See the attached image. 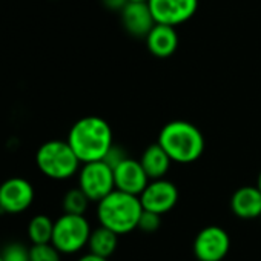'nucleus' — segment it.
I'll return each mask as SVG.
<instances>
[{"mask_svg":"<svg viewBox=\"0 0 261 261\" xmlns=\"http://www.w3.org/2000/svg\"><path fill=\"white\" fill-rule=\"evenodd\" d=\"M232 212L241 220H255L261 217V191L258 186H243L230 198Z\"/></svg>","mask_w":261,"mask_h":261,"instance_id":"nucleus-13","label":"nucleus"},{"mask_svg":"<svg viewBox=\"0 0 261 261\" xmlns=\"http://www.w3.org/2000/svg\"><path fill=\"white\" fill-rule=\"evenodd\" d=\"M146 45L151 54L159 59L171 57L178 46V34L174 27L165 23H155L146 36Z\"/></svg>","mask_w":261,"mask_h":261,"instance_id":"nucleus-14","label":"nucleus"},{"mask_svg":"<svg viewBox=\"0 0 261 261\" xmlns=\"http://www.w3.org/2000/svg\"><path fill=\"white\" fill-rule=\"evenodd\" d=\"M175 163L197 162L204 151V137L201 130L185 120H174L166 123L157 142Z\"/></svg>","mask_w":261,"mask_h":261,"instance_id":"nucleus-3","label":"nucleus"},{"mask_svg":"<svg viewBox=\"0 0 261 261\" xmlns=\"http://www.w3.org/2000/svg\"><path fill=\"white\" fill-rule=\"evenodd\" d=\"M0 261H4V258H2V253H0Z\"/></svg>","mask_w":261,"mask_h":261,"instance_id":"nucleus-27","label":"nucleus"},{"mask_svg":"<svg viewBox=\"0 0 261 261\" xmlns=\"http://www.w3.org/2000/svg\"><path fill=\"white\" fill-rule=\"evenodd\" d=\"M33 185L22 177H13L0 185V212L2 214H22L34 201Z\"/></svg>","mask_w":261,"mask_h":261,"instance_id":"nucleus-8","label":"nucleus"},{"mask_svg":"<svg viewBox=\"0 0 261 261\" xmlns=\"http://www.w3.org/2000/svg\"><path fill=\"white\" fill-rule=\"evenodd\" d=\"M140 163L145 172L148 174L149 180H159V178H165V175L171 168L172 160L159 143H154L145 149Z\"/></svg>","mask_w":261,"mask_h":261,"instance_id":"nucleus-15","label":"nucleus"},{"mask_svg":"<svg viewBox=\"0 0 261 261\" xmlns=\"http://www.w3.org/2000/svg\"><path fill=\"white\" fill-rule=\"evenodd\" d=\"M129 2V0H103V5L109 10H118L121 11L123 7Z\"/></svg>","mask_w":261,"mask_h":261,"instance_id":"nucleus-23","label":"nucleus"},{"mask_svg":"<svg viewBox=\"0 0 261 261\" xmlns=\"http://www.w3.org/2000/svg\"><path fill=\"white\" fill-rule=\"evenodd\" d=\"M126 159H127L126 151H124L121 146L112 145V146L109 148V151L106 152V155L103 157V162L108 163V165L114 169L115 166H118V165H120L123 160H126Z\"/></svg>","mask_w":261,"mask_h":261,"instance_id":"nucleus-22","label":"nucleus"},{"mask_svg":"<svg viewBox=\"0 0 261 261\" xmlns=\"http://www.w3.org/2000/svg\"><path fill=\"white\" fill-rule=\"evenodd\" d=\"M157 23L177 27L188 22L198 10V0H148Z\"/></svg>","mask_w":261,"mask_h":261,"instance_id":"nucleus-10","label":"nucleus"},{"mask_svg":"<svg viewBox=\"0 0 261 261\" xmlns=\"http://www.w3.org/2000/svg\"><path fill=\"white\" fill-rule=\"evenodd\" d=\"M91 230V224L85 218V215L63 212V215L54 221L51 243L60 250V253H77L85 246H88Z\"/></svg>","mask_w":261,"mask_h":261,"instance_id":"nucleus-5","label":"nucleus"},{"mask_svg":"<svg viewBox=\"0 0 261 261\" xmlns=\"http://www.w3.org/2000/svg\"><path fill=\"white\" fill-rule=\"evenodd\" d=\"M60 250L53 243L33 244L30 247V261H62Z\"/></svg>","mask_w":261,"mask_h":261,"instance_id":"nucleus-19","label":"nucleus"},{"mask_svg":"<svg viewBox=\"0 0 261 261\" xmlns=\"http://www.w3.org/2000/svg\"><path fill=\"white\" fill-rule=\"evenodd\" d=\"M256 186H258V189L261 191V171H259V174H258V180H256Z\"/></svg>","mask_w":261,"mask_h":261,"instance_id":"nucleus-25","label":"nucleus"},{"mask_svg":"<svg viewBox=\"0 0 261 261\" xmlns=\"http://www.w3.org/2000/svg\"><path fill=\"white\" fill-rule=\"evenodd\" d=\"M4 261H30V249L20 243H10L2 250Z\"/></svg>","mask_w":261,"mask_h":261,"instance_id":"nucleus-20","label":"nucleus"},{"mask_svg":"<svg viewBox=\"0 0 261 261\" xmlns=\"http://www.w3.org/2000/svg\"><path fill=\"white\" fill-rule=\"evenodd\" d=\"M112 171H114L115 189L127 192V194L140 195L149 183V177L145 172L142 163L130 157L123 160Z\"/></svg>","mask_w":261,"mask_h":261,"instance_id":"nucleus-12","label":"nucleus"},{"mask_svg":"<svg viewBox=\"0 0 261 261\" xmlns=\"http://www.w3.org/2000/svg\"><path fill=\"white\" fill-rule=\"evenodd\" d=\"M66 142L82 163L103 160L109 148L114 145L112 129L106 120L88 115L72 124Z\"/></svg>","mask_w":261,"mask_h":261,"instance_id":"nucleus-1","label":"nucleus"},{"mask_svg":"<svg viewBox=\"0 0 261 261\" xmlns=\"http://www.w3.org/2000/svg\"><path fill=\"white\" fill-rule=\"evenodd\" d=\"M79 188L91 201H100L115 189L114 171L103 160L83 163L79 172Z\"/></svg>","mask_w":261,"mask_h":261,"instance_id":"nucleus-6","label":"nucleus"},{"mask_svg":"<svg viewBox=\"0 0 261 261\" xmlns=\"http://www.w3.org/2000/svg\"><path fill=\"white\" fill-rule=\"evenodd\" d=\"M89 198L88 195L80 189V188H74L69 189L62 201V207L65 214H75V215H85V212L88 211L89 206Z\"/></svg>","mask_w":261,"mask_h":261,"instance_id":"nucleus-18","label":"nucleus"},{"mask_svg":"<svg viewBox=\"0 0 261 261\" xmlns=\"http://www.w3.org/2000/svg\"><path fill=\"white\" fill-rule=\"evenodd\" d=\"M118 246V233L112 232L105 226H98L97 229L91 230L88 247L89 252L103 258H111Z\"/></svg>","mask_w":261,"mask_h":261,"instance_id":"nucleus-16","label":"nucleus"},{"mask_svg":"<svg viewBox=\"0 0 261 261\" xmlns=\"http://www.w3.org/2000/svg\"><path fill=\"white\" fill-rule=\"evenodd\" d=\"M36 163L45 177L53 180H66L79 172L82 162L68 142L51 140L37 149Z\"/></svg>","mask_w":261,"mask_h":261,"instance_id":"nucleus-4","label":"nucleus"},{"mask_svg":"<svg viewBox=\"0 0 261 261\" xmlns=\"http://www.w3.org/2000/svg\"><path fill=\"white\" fill-rule=\"evenodd\" d=\"M139 197L143 209L163 215L175 207L178 201V189L172 181L159 178L149 181Z\"/></svg>","mask_w":261,"mask_h":261,"instance_id":"nucleus-9","label":"nucleus"},{"mask_svg":"<svg viewBox=\"0 0 261 261\" xmlns=\"http://www.w3.org/2000/svg\"><path fill=\"white\" fill-rule=\"evenodd\" d=\"M53 232H54V221L43 214H39L33 217L28 223V238L33 244H43V243H51L53 240Z\"/></svg>","mask_w":261,"mask_h":261,"instance_id":"nucleus-17","label":"nucleus"},{"mask_svg":"<svg viewBox=\"0 0 261 261\" xmlns=\"http://www.w3.org/2000/svg\"><path fill=\"white\" fill-rule=\"evenodd\" d=\"M230 249L229 233L220 226L203 227L194 240V255L198 261H221Z\"/></svg>","mask_w":261,"mask_h":261,"instance_id":"nucleus-7","label":"nucleus"},{"mask_svg":"<svg viewBox=\"0 0 261 261\" xmlns=\"http://www.w3.org/2000/svg\"><path fill=\"white\" fill-rule=\"evenodd\" d=\"M77 261H109V258H103V256H98V255H94V253H85L82 255Z\"/></svg>","mask_w":261,"mask_h":261,"instance_id":"nucleus-24","label":"nucleus"},{"mask_svg":"<svg viewBox=\"0 0 261 261\" xmlns=\"http://www.w3.org/2000/svg\"><path fill=\"white\" fill-rule=\"evenodd\" d=\"M160 226H162V215L157 212L143 209L137 229H140L142 232H146V233H154L160 229Z\"/></svg>","mask_w":261,"mask_h":261,"instance_id":"nucleus-21","label":"nucleus"},{"mask_svg":"<svg viewBox=\"0 0 261 261\" xmlns=\"http://www.w3.org/2000/svg\"><path fill=\"white\" fill-rule=\"evenodd\" d=\"M120 19L127 34L143 39L157 23L148 2H127L120 11Z\"/></svg>","mask_w":261,"mask_h":261,"instance_id":"nucleus-11","label":"nucleus"},{"mask_svg":"<svg viewBox=\"0 0 261 261\" xmlns=\"http://www.w3.org/2000/svg\"><path fill=\"white\" fill-rule=\"evenodd\" d=\"M143 206L139 195L114 189L97 204V218L101 226L118 235L133 232L139 226Z\"/></svg>","mask_w":261,"mask_h":261,"instance_id":"nucleus-2","label":"nucleus"},{"mask_svg":"<svg viewBox=\"0 0 261 261\" xmlns=\"http://www.w3.org/2000/svg\"><path fill=\"white\" fill-rule=\"evenodd\" d=\"M129 2H148V0H129Z\"/></svg>","mask_w":261,"mask_h":261,"instance_id":"nucleus-26","label":"nucleus"}]
</instances>
